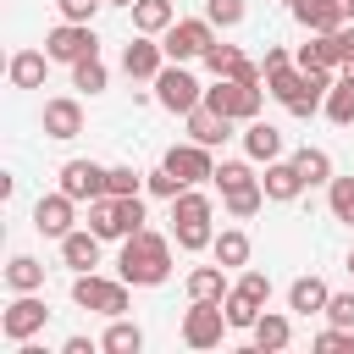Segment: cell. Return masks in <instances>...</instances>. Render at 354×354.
<instances>
[{
  "label": "cell",
  "mask_w": 354,
  "mask_h": 354,
  "mask_svg": "<svg viewBox=\"0 0 354 354\" xmlns=\"http://www.w3.org/2000/svg\"><path fill=\"white\" fill-rule=\"evenodd\" d=\"M171 243H177V238H166V232H155V227L127 232V238H122V254H116V277H127L133 288H160V282L171 277Z\"/></svg>",
  "instance_id": "1"
},
{
  "label": "cell",
  "mask_w": 354,
  "mask_h": 354,
  "mask_svg": "<svg viewBox=\"0 0 354 354\" xmlns=\"http://www.w3.org/2000/svg\"><path fill=\"white\" fill-rule=\"evenodd\" d=\"M326 88H332V72H304L299 61L266 72V94L288 111V116H315L326 105Z\"/></svg>",
  "instance_id": "2"
},
{
  "label": "cell",
  "mask_w": 354,
  "mask_h": 354,
  "mask_svg": "<svg viewBox=\"0 0 354 354\" xmlns=\"http://www.w3.org/2000/svg\"><path fill=\"white\" fill-rule=\"evenodd\" d=\"M210 221H216V199H210L199 183L171 199V238H177L183 254H199V249L216 243V227H210Z\"/></svg>",
  "instance_id": "3"
},
{
  "label": "cell",
  "mask_w": 354,
  "mask_h": 354,
  "mask_svg": "<svg viewBox=\"0 0 354 354\" xmlns=\"http://www.w3.org/2000/svg\"><path fill=\"white\" fill-rule=\"evenodd\" d=\"M72 304L94 315H127L133 310V282L127 277H100V271H72Z\"/></svg>",
  "instance_id": "4"
},
{
  "label": "cell",
  "mask_w": 354,
  "mask_h": 354,
  "mask_svg": "<svg viewBox=\"0 0 354 354\" xmlns=\"http://www.w3.org/2000/svg\"><path fill=\"white\" fill-rule=\"evenodd\" d=\"M149 100L160 111H171V116H188L194 105H205V83L188 72V61H166L155 72V83H149Z\"/></svg>",
  "instance_id": "5"
},
{
  "label": "cell",
  "mask_w": 354,
  "mask_h": 354,
  "mask_svg": "<svg viewBox=\"0 0 354 354\" xmlns=\"http://www.w3.org/2000/svg\"><path fill=\"white\" fill-rule=\"evenodd\" d=\"M205 105H210L216 116L254 122V116H260V105H266V88H260V83H238V77H216V83L205 88Z\"/></svg>",
  "instance_id": "6"
},
{
  "label": "cell",
  "mask_w": 354,
  "mask_h": 354,
  "mask_svg": "<svg viewBox=\"0 0 354 354\" xmlns=\"http://www.w3.org/2000/svg\"><path fill=\"white\" fill-rule=\"evenodd\" d=\"M44 55H50L55 66H77V61L100 55V33H94V22H55V28L44 33Z\"/></svg>",
  "instance_id": "7"
},
{
  "label": "cell",
  "mask_w": 354,
  "mask_h": 354,
  "mask_svg": "<svg viewBox=\"0 0 354 354\" xmlns=\"http://www.w3.org/2000/svg\"><path fill=\"white\" fill-rule=\"evenodd\" d=\"M160 44H166V61H199V55L216 44V22H210V17H177V22L160 33Z\"/></svg>",
  "instance_id": "8"
},
{
  "label": "cell",
  "mask_w": 354,
  "mask_h": 354,
  "mask_svg": "<svg viewBox=\"0 0 354 354\" xmlns=\"http://www.w3.org/2000/svg\"><path fill=\"white\" fill-rule=\"evenodd\" d=\"M227 332H232V321H227L221 304L188 299V310H183V343H188V348H221Z\"/></svg>",
  "instance_id": "9"
},
{
  "label": "cell",
  "mask_w": 354,
  "mask_h": 354,
  "mask_svg": "<svg viewBox=\"0 0 354 354\" xmlns=\"http://www.w3.org/2000/svg\"><path fill=\"white\" fill-rule=\"evenodd\" d=\"M55 188L61 194H72L77 205H88V199H100V194H111V166H100V160H61V171H55Z\"/></svg>",
  "instance_id": "10"
},
{
  "label": "cell",
  "mask_w": 354,
  "mask_h": 354,
  "mask_svg": "<svg viewBox=\"0 0 354 354\" xmlns=\"http://www.w3.org/2000/svg\"><path fill=\"white\" fill-rule=\"evenodd\" d=\"M44 321H50L44 299H39V293H17V299L0 310V337H6V343H28V337L44 332Z\"/></svg>",
  "instance_id": "11"
},
{
  "label": "cell",
  "mask_w": 354,
  "mask_h": 354,
  "mask_svg": "<svg viewBox=\"0 0 354 354\" xmlns=\"http://www.w3.org/2000/svg\"><path fill=\"white\" fill-rule=\"evenodd\" d=\"M33 227H39L44 238H55V243H61V238L77 227V199H72V194H61V188H55V194H39V199H33Z\"/></svg>",
  "instance_id": "12"
},
{
  "label": "cell",
  "mask_w": 354,
  "mask_h": 354,
  "mask_svg": "<svg viewBox=\"0 0 354 354\" xmlns=\"http://www.w3.org/2000/svg\"><path fill=\"white\" fill-rule=\"evenodd\" d=\"M39 127H44V138H55V144H72V138L83 133V100H72V94H55V100H44V111H39Z\"/></svg>",
  "instance_id": "13"
},
{
  "label": "cell",
  "mask_w": 354,
  "mask_h": 354,
  "mask_svg": "<svg viewBox=\"0 0 354 354\" xmlns=\"http://www.w3.org/2000/svg\"><path fill=\"white\" fill-rule=\"evenodd\" d=\"M160 160H166L188 188H194V183H216V155H210V144H194V138H188V144H171Z\"/></svg>",
  "instance_id": "14"
},
{
  "label": "cell",
  "mask_w": 354,
  "mask_h": 354,
  "mask_svg": "<svg viewBox=\"0 0 354 354\" xmlns=\"http://www.w3.org/2000/svg\"><path fill=\"white\" fill-rule=\"evenodd\" d=\"M166 66V44L155 39V33H138V39H127V50H122V72L133 77V83H155V72Z\"/></svg>",
  "instance_id": "15"
},
{
  "label": "cell",
  "mask_w": 354,
  "mask_h": 354,
  "mask_svg": "<svg viewBox=\"0 0 354 354\" xmlns=\"http://www.w3.org/2000/svg\"><path fill=\"white\" fill-rule=\"evenodd\" d=\"M260 183H266V199H271V205H293V199L310 188V183H304V171L293 166V155L266 160V177H260Z\"/></svg>",
  "instance_id": "16"
},
{
  "label": "cell",
  "mask_w": 354,
  "mask_h": 354,
  "mask_svg": "<svg viewBox=\"0 0 354 354\" xmlns=\"http://www.w3.org/2000/svg\"><path fill=\"white\" fill-rule=\"evenodd\" d=\"M83 227H94L105 243H122L133 227H127V210H122V194H100V199H88V221Z\"/></svg>",
  "instance_id": "17"
},
{
  "label": "cell",
  "mask_w": 354,
  "mask_h": 354,
  "mask_svg": "<svg viewBox=\"0 0 354 354\" xmlns=\"http://www.w3.org/2000/svg\"><path fill=\"white\" fill-rule=\"evenodd\" d=\"M293 61L304 66V72H343V55H337V33H310L299 50H293Z\"/></svg>",
  "instance_id": "18"
},
{
  "label": "cell",
  "mask_w": 354,
  "mask_h": 354,
  "mask_svg": "<svg viewBox=\"0 0 354 354\" xmlns=\"http://www.w3.org/2000/svg\"><path fill=\"white\" fill-rule=\"evenodd\" d=\"M238 138H243V155H249V160H260V166H266V160H282V149H288V144H282V127H271L266 116L243 122V133H238Z\"/></svg>",
  "instance_id": "19"
},
{
  "label": "cell",
  "mask_w": 354,
  "mask_h": 354,
  "mask_svg": "<svg viewBox=\"0 0 354 354\" xmlns=\"http://www.w3.org/2000/svg\"><path fill=\"white\" fill-rule=\"evenodd\" d=\"M100 249H105V238H100L94 227H72V232L61 238V266H72V271H94V266H100Z\"/></svg>",
  "instance_id": "20"
},
{
  "label": "cell",
  "mask_w": 354,
  "mask_h": 354,
  "mask_svg": "<svg viewBox=\"0 0 354 354\" xmlns=\"http://www.w3.org/2000/svg\"><path fill=\"white\" fill-rule=\"evenodd\" d=\"M288 11H293V22H299L304 33H337V28L348 22L337 0H293Z\"/></svg>",
  "instance_id": "21"
},
{
  "label": "cell",
  "mask_w": 354,
  "mask_h": 354,
  "mask_svg": "<svg viewBox=\"0 0 354 354\" xmlns=\"http://www.w3.org/2000/svg\"><path fill=\"white\" fill-rule=\"evenodd\" d=\"M183 122H188V138H194V144H210V149H221V144L232 138V116H216L210 105H194Z\"/></svg>",
  "instance_id": "22"
},
{
  "label": "cell",
  "mask_w": 354,
  "mask_h": 354,
  "mask_svg": "<svg viewBox=\"0 0 354 354\" xmlns=\"http://www.w3.org/2000/svg\"><path fill=\"white\" fill-rule=\"evenodd\" d=\"M326 299H332V288H326L315 271L288 282V310H293V315H326Z\"/></svg>",
  "instance_id": "23"
},
{
  "label": "cell",
  "mask_w": 354,
  "mask_h": 354,
  "mask_svg": "<svg viewBox=\"0 0 354 354\" xmlns=\"http://www.w3.org/2000/svg\"><path fill=\"white\" fill-rule=\"evenodd\" d=\"M55 61L44 55V50H17L11 61H6V77H11V88H44V72H50Z\"/></svg>",
  "instance_id": "24"
},
{
  "label": "cell",
  "mask_w": 354,
  "mask_h": 354,
  "mask_svg": "<svg viewBox=\"0 0 354 354\" xmlns=\"http://www.w3.org/2000/svg\"><path fill=\"white\" fill-rule=\"evenodd\" d=\"M183 288H188V299H205V304H221V299L232 293V282H227V266H221V260H216V266H194Z\"/></svg>",
  "instance_id": "25"
},
{
  "label": "cell",
  "mask_w": 354,
  "mask_h": 354,
  "mask_svg": "<svg viewBox=\"0 0 354 354\" xmlns=\"http://www.w3.org/2000/svg\"><path fill=\"white\" fill-rule=\"evenodd\" d=\"M249 337H254V348H260V354H277V348H288V343H293V321H288L282 310H260V321L249 326Z\"/></svg>",
  "instance_id": "26"
},
{
  "label": "cell",
  "mask_w": 354,
  "mask_h": 354,
  "mask_svg": "<svg viewBox=\"0 0 354 354\" xmlns=\"http://www.w3.org/2000/svg\"><path fill=\"white\" fill-rule=\"evenodd\" d=\"M321 116H326L332 127H354V72H337V77H332Z\"/></svg>",
  "instance_id": "27"
},
{
  "label": "cell",
  "mask_w": 354,
  "mask_h": 354,
  "mask_svg": "<svg viewBox=\"0 0 354 354\" xmlns=\"http://www.w3.org/2000/svg\"><path fill=\"white\" fill-rule=\"evenodd\" d=\"M210 254H216L227 271H243V266H249V254H254V243H249V232H243V227H221V232H216V243H210Z\"/></svg>",
  "instance_id": "28"
},
{
  "label": "cell",
  "mask_w": 354,
  "mask_h": 354,
  "mask_svg": "<svg viewBox=\"0 0 354 354\" xmlns=\"http://www.w3.org/2000/svg\"><path fill=\"white\" fill-rule=\"evenodd\" d=\"M177 22V6L171 0H133V33H166Z\"/></svg>",
  "instance_id": "29"
},
{
  "label": "cell",
  "mask_w": 354,
  "mask_h": 354,
  "mask_svg": "<svg viewBox=\"0 0 354 354\" xmlns=\"http://www.w3.org/2000/svg\"><path fill=\"white\" fill-rule=\"evenodd\" d=\"M260 205H266V183H260V177H254V183H243V188H227V194H221V210H227L232 221L260 216Z\"/></svg>",
  "instance_id": "30"
},
{
  "label": "cell",
  "mask_w": 354,
  "mask_h": 354,
  "mask_svg": "<svg viewBox=\"0 0 354 354\" xmlns=\"http://www.w3.org/2000/svg\"><path fill=\"white\" fill-rule=\"evenodd\" d=\"M6 288H11V293H39V288H44V260L11 254V260H6Z\"/></svg>",
  "instance_id": "31"
},
{
  "label": "cell",
  "mask_w": 354,
  "mask_h": 354,
  "mask_svg": "<svg viewBox=\"0 0 354 354\" xmlns=\"http://www.w3.org/2000/svg\"><path fill=\"white\" fill-rule=\"evenodd\" d=\"M100 348H105V354H138V348H144V326H138V321H127V315H111V326H105Z\"/></svg>",
  "instance_id": "32"
},
{
  "label": "cell",
  "mask_w": 354,
  "mask_h": 354,
  "mask_svg": "<svg viewBox=\"0 0 354 354\" xmlns=\"http://www.w3.org/2000/svg\"><path fill=\"white\" fill-rule=\"evenodd\" d=\"M293 166L304 171L310 188H326V183H332V155H326L321 144H299V149H293Z\"/></svg>",
  "instance_id": "33"
},
{
  "label": "cell",
  "mask_w": 354,
  "mask_h": 354,
  "mask_svg": "<svg viewBox=\"0 0 354 354\" xmlns=\"http://www.w3.org/2000/svg\"><path fill=\"white\" fill-rule=\"evenodd\" d=\"M199 61H205V72H210V77H238V66H243L249 55H243L238 44H221V39H216V44H210Z\"/></svg>",
  "instance_id": "34"
},
{
  "label": "cell",
  "mask_w": 354,
  "mask_h": 354,
  "mask_svg": "<svg viewBox=\"0 0 354 354\" xmlns=\"http://www.w3.org/2000/svg\"><path fill=\"white\" fill-rule=\"evenodd\" d=\"M326 210H332V221L354 227V177H332L326 183Z\"/></svg>",
  "instance_id": "35"
},
{
  "label": "cell",
  "mask_w": 354,
  "mask_h": 354,
  "mask_svg": "<svg viewBox=\"0 0 354 354\" xmlns=\"http://www.w3.org/2000/svg\"><path fill=\"white\" fill-rule=\"evenodd\" d=\"M72 88H83V94H105V88H111V72H105V61H100V55L77 61V66H72Z\"/></svg>",
  "instance_id": "36"
},
{
  "label": "cell",
  "mask_w": 354,
  "mask_h": 354,
  "mask_svg": "<svg viewBox=\"0 0 354 354\" xmlns=\"http://www.w3.org/2000/svg\"><path fill=\"white\" fill-rule=\"evenodd\" d=\"M183 188H188V183H183V177H177V171L166 166V160H160L155 171H144V194H155V199H166V205H171V199H177Z\"/></svg>",
  "instance_id": "37"
},
{
  "label": "cell",
  "mask_w": 354,
  "mask_h": 354,
  "mask_svg": "<svg viewBox=\"0 0 354 354\" xmlns=\"http://www.w3.org/2000/svg\"><path fill=\"white\" fill-rule=\"evenodd\" d=\"M232 293L249 299L254 310H266V304H271V277H266V271H243V277L232 282Z\"/></svg>",
  "instance_id": "38"
},
{
  "label": "cell",
  "mask_w": 354,
  "mask_h": 354,
  "mask_svg": "<svg viewBox=\"0 0 354 354\" xmlns=\"http://www.w3.org/2000/svg\"><path fill=\"white\" fill-rule=\"evenodd\" d=\"M315 348L321 354H354V326H332L326 321V332H315Z\"/></svg>",
  "instance_id": "39"
},
{
  "label": "cell",
  "mask_w": 354,
  "mask_h": 354,
  "mask_svg": "<svg viewBox=\"0 0 354 354\" xmlns=\"http://www.w3.org/2000/svg\"><path fill=\"white\" fill-rule=\"evenodd\" d=\"M205 17H210L216 28H238V22L249 17V6H243V0H205Z\"/></svg>",
  "instance_id": "40"
},
{
  "label": "cell",
  "mask_w": 354,
  "mask_h": 354,
  "mask_svg": "<svg viewBox=\"0 0 354 354\" xmlns=\"http://www.w3.org/2000/svg\"><path fill=\"white\" fill-rule=\"evenodd\" d=\"M243 183H254V166L249 160H221L216 166V188L227 194V188H243Z\"/></svg>",
  "instance_id": "41"
},
{
  "label": "cell",
  "mask_w": 354,
  "mask_h": 354,
  "mask_svg": "<svg viewBox=\"0 0 354 354\" xmlns=\"http://www.w3.org/2000/svg\"><path fill=\"white\" fill-rule=\"evenodd\" d=\"M221 310H227V321H232V332H249V326L260 321V310H254L249 299H238V293H227V299H221Z\"/></svg>",
  "instance_id": "42"
},
{
  "label": "cell",
  "mask_w": 354,
  "mask_h": 354,
  "mask_svg": "<svg viewBox=\"0 0 354 354\" xmlns=\"http://www.w3.org/2000/svg\"><path fill=\"white\" fill-rule=\"evenodd\" d=\"M111 194H144V171L138 166H111Z\"/></svg>",
  "instance_id": "43"
},
{
  "label": "cell",
  "mask_w": 354,
  "mask_h": 354,
  "mask_svg": "<svg viewBox=\"0 0 354 354\" xmlns=\"http://www.w3.org/2000/svg\"><path fill=\"white\" fill-rule=\"evenodd\" d=\"M105 0H55V11H61V22H94V11H100Z\"/></svg>",
  "instance_id": "44"
},
{
  "label": "cell",
  "mask_w": 354,
  "mask_h": 354,
  "mask_svg": "<svg viewBox=\"0 0 354 354\" xmlns=\"http://www.w3.org/2000/svg\"><path fill=\"white\" fill-rule=\"evenodd\" d=\"M326 321L332 326H354V293H332L326 299Z\"/></svg>",
  "instance_id": "45"
},
{
  "label": "cell",
  "mask_w": 354,
  "mask_h": 354,
  "mask_svg": "<svg viewBox=\"0 0 354 354\" xmlns=\"http://www.w3.org/2000/svg\"><path fill=\"white\" fill-rule=\"evenodd\" d=\"M337 55H343V66H354V22L337 28Z\"/></svg>",
  "instance_id": "46"
},
{
  "label": "cell",
  "mask_w": 354,
  "mask_h": 354,
  "mask_svg": "<svg viewBox=\"0 0 354 354\" xmlns=\"http://www.w3.org/2000/svg\"><path fill=\"white\" fill-rule=\"evenodd\" d=\"M288 61H293V55H288L282 44H266V55H260V66H266V72H277V66H288Z\"/></svg>",
  "instance_id": "47"
},
{
  "label": "cell",
  "mask_w": 354,
  "mask_h": 354,
  "mask_svg": "<svg viewBox=\"0 0 354 354\" xmlns=\"http://www.w3.org/2000/svg\"><path fill=\"white\" fill-rule=\"evenodd\" d=\"M94 348H100V343H88V337H66V343H61V354H94Z\"/></svg>",
  "instance_id": "48"
},
{
  "label": "cell",
  "mask_w": 354,
  "mask_h": 354,
  "mask_svg": "<svg viewBox=\"0 0 354 354\" xmlns=\"http://www.w3.org/2000/svg\"><path fill=\"white\" fill-rule=\"evenodd\" d=\"M337 6H343V17H348V22H354V0H337Z\"/></svg>",
  "instance_id": "49"
},
{
  "label": "cell",
  "mask_w": 354,
  "mask_h": 354,
  "mask_svg": "<svg viewBox=\"0 0 354 354\" xmlns=\"http://www.w3.org/2000/svg\"><path fill=\"white\" fill-rule=\"evenodd\" d=\"M105 6H127V11H133V0H105Z\"/></svg>",
  "instance_id": "50"
},
{
  "label": "cell",
  "mask_w": 354,
  "mask_h": 354,
  "mask_svg": "<svg viewBox=\"0 0 354 354\" xmlns=\"http://www.w3.org/2000/svg\"><path fill=\"white\" fill-rule=\"evenodd\" d=\"M348 277H354V249H348Z\"/></svg>",
  "instance_id": "51"
},
{
  "label": "cell",
  "mask_w": 354,
  "mask_h": 354,
  "mask_svg": "<svg viewBox=\"0 0 354 354\" xmlns=\"http://www.w3.org/2000/svg\"><path fill=\"white\" fill-rule=\"evenodd\" d=\"M343 72H354V66H343Z\"/></svg>",
  "instance_id": "52"
},
{
  "label": "cell",
  "mask_w": 354,
  "mask_h": 354,
  "mask_svg": "<svg viewBox=\"0 0 354 354\" xmlns=\"http://www.w3.org/2000/svg\"><path fill=\"white\" fill-rule=\"evenodd\" d=\"M288 6H293V0H288Z\"/></svg>",
  "instance_id": "53"
}]
</instances>
